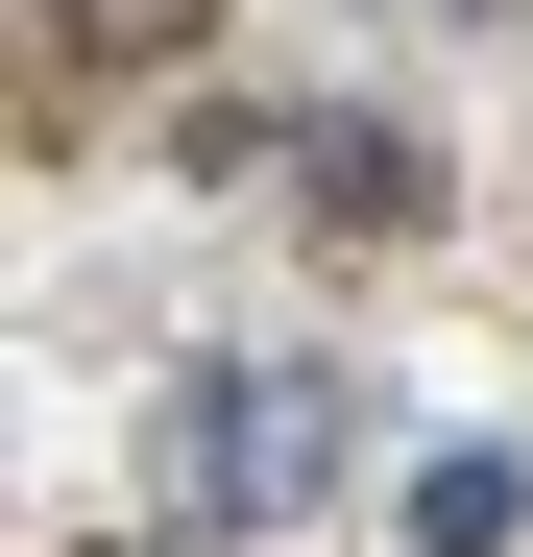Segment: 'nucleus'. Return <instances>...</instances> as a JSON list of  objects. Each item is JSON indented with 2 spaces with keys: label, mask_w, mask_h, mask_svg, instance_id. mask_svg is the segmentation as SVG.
Returning <instances> with one entry per match:
<instances>
[{
  "label": "nucleus",
  "mask_w": 533,
  "mask_h": 557,
  "mask_svg": "<svg viewBox=\"0 0 533 557\" xmlns=\"http://www.w3.org/2000/svg\"><path fill=\"white\" fill-rule=\"evenodd\" d=\"M219 485H243V509H315V485H339V388H315V363L219 412Z\"/></svg>",
  "instance_id": "f257e3e1"
},
{
  "label": "nucleus",
  "mask_w": 533,
  "mask_h": 557,
  "mask_svg": "<svg viewBox=\"0 0 533 557\" xmlns=\"http://www.w3.org/2000/svg\"><path fill=\"white\" fill-rule=\"evenodd\" d=\"M315 219H339V243H412V219H436L412 122H315Z\"/></svg>",
  "instance_id": "f03ea898"
},
{
  "label": "nucleus",
  "mask_w": 533,
  "mask_h": 557,
  "mask_svg": "<svg viewBox=\"0 0 533 557\" xmlns=\"http://www.w3.org/2000/svg\"><path fill=\"white\" fill-rule=\"evenodd\" d=\"M509 533H533V460H485V436L412 460V557H509Z\"/></svg>",
  "instance_id": "7ed1b4c3"
},
{
  "label": "nucleus",
  "mask_w": 533,
  "mask_h": 557,
  "mask_svg": "<svg viewBox=\"0 0 533 557\" xmlns=\"http://www.w3.org/2000/svg\"><path fill=\"white\" fill-rule=\"evenodd\" d=\"M49 25H73V49H122V73H146V49H195V0H49Z\"/></svg>",
  "instance_id": "20e7f679"
}]
</instances>
